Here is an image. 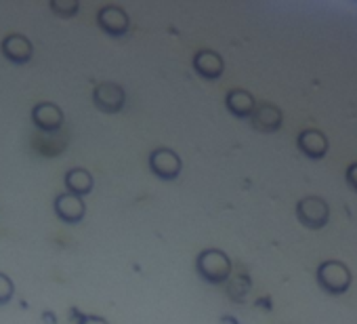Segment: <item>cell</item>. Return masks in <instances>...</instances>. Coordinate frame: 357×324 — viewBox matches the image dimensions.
I'll return each instance as SVG.
<instances>
[{
	"label": "cell",
	"mask_w": 357,
	"mask_h": 324,
	"mask_svg": "<svg viewBox=\"0 0 357 324\" xmlns=\"http://www.w3.org/2000/svg\"><path fill=\"white\" fill-rule=\"evenodd\" d=\"M196 267H198V274L211 282V284H221L229 278L231 274V261L229 257L219 251V249H208V251H202L198 255V261H196Z\"/></svg>",
	"instance_id": "6da1fadb"
},
{
	"label": "cell",
	"mask_w": 357,
	"mask_h": 324,
	"mask_svg": "<svg viewBox=\"0 0 357 324\" xmlns=\"http://www.w3.org/2000/svg\"><path fill=\"white\" fill-rule=\"evenodd\" d=\"M317 282L324 290L332 295H342L351 286V272L344 263L330 259L317 267Z\"/></svg>",
	"instance_id": "7a4b0ae2"
},
{
	"label": "cell",
	"mask_w": 357,
	"mask_h": 324,
	"mask_svg": "<svg viewBox=\"0 0 357 324\" xmlns=\"http://www.w3.org/2000/svg\"><path fill=\"white\" fill-rule=\"evenodd\" d=\"M296 217H298V221L305 228H309V230H321L328 223V219H330L328 202L324 198H317V196L303 198L296 205Z\"/></svg>",
	"instance_id": "3957f363"
},
{
	"label": "cell",
	"mask_w": 357,
	"mask_h": 324,
	"mask_svg": "<svg viewBox=\"0 0 357 324\" xmlns=\"http://www.w3.org/2000/svg\"><path fill=\"white\" fill-rule=\"evenodd\" d=\"M124 101H126V93L116 82H101L93 91V103H95V108L101 110V112H105V114L120 112L124 108Z\"/></svg>",
	"instance_id": "277c9868"
},
{
	"label": "cell",
	"mask_w": 357,
	"mask_h": 324,
	"mask_svg": "<svg viewBox=\"0 0 357 324\" xmlns=\"http://www.w3.org/2000/svg\"><path fill=\"white\" fill-rule=\"evenodd\" d=\"M149 169L155 177L164 182H172L181 173V158L172 149H155L149 156Z\"/></svg>",
	"instance_id": "5b68a950"
},
{
	"label": "cell",
	"mask_w": 357,
	"mask_h": 324,
	"mask_svg": "<svg viewBox=\"0 0 357 324\" xmlns=\"http://www.w3.org/2000/svg\"><path fill=\"white\" fill-rule=\"evenodd\" d=\"M97 24H99V28L105 34H109L114 38L124 36L128 32V28H130V20H128L126 11L120 9V7H116V5H107V7L99 9Z\"/></svg>",
	"instance_id": "8992f818"
},
{
	"label": "cell",
	"mask_w": 357,
	"mask_h": 324,
	"mask_svg": "<svg viewBox=\"0 0 357 324\" xmlns=\"http://www.w3.org/2000/svg\"><path fill=\"white\" fill-rule=\"evenodd\" d=\"M32 122L43 133H55L63 124V110L57 103L40 101L32 108Z\"/></svg>",
	"instance_id": "52a82bcc"
},
{
	"label": "cell",
	"mask_w": 357,
	"mask_h": 324,
	"mask_svg": "<svg viewBox=\"0 0 357 324\" xmlns=\"http://www.w3.org/2000/svg\"><path fill=\"white\" fill-rule=\"evenodd\" d=\"M5 59H9L15 66H26L34 57V47L28 36L24 34H9L5 36L3 45H0Z\"/></svg>",
	"instance_id": "ba28073f"
},
{
	"label": "cell",
	"mask_w": 357,
	"mask_h": 324,
	"mask_svg": "<svg viewBox=\"0 0 357 324\" xmlns=\"http://www.w3.org/2000/svg\"><path fill=\"white\" fill-rule=\"evenodd\" d=\"M53 209H55V215L63 223H80L84 219V213H86L84 200L76 194H70V192L59 194L53 202Z\"/></svg>",
	"instance_id": "9c48e42d"
},
{
	"label": "cell",
	"mask_w": 357,
	"mask_h": 324,
	"mask_svg": "<svg viewBox=\"0 0 357 324\" xmlns=\"http://www.w3.org/2000/svg\"><path fill=\"white\" fill-rule=\"evenodd\" d=\"M252 126L261 133H275L282 126V112L273 103H257V110L250 116Z\"/></svg>",
	"instance_id": "30bf717a"
},
{
	"label": "cell",
	"mask_w": 357,
	"mask_h": 324,
	"mask_svg": "<svg viewBox=\"0 0 357 324\" xmlns=\"http://www.w3.org/2000/svg\"><path fill=\"white\" fill-rule=\"evenodd\" d=\"M194 68H196V72H198L202 78H206V80H217V78L223 76L225 64H223V59H221L219 53L202 49V51H198V53L194 55Z\"/></svg>",
	"instance_id": "8fae6325"
},
{
	"label": "cell",
	"mask_w": 357,
	"mask_h": 324,
	"mask_svg": "<svg viewBox=\"0 0 357 324\" xmlns=\"http://www.w3.org/2000/svg\"><path fill=\"white\" fill-rule=\"evenodd\" d=\"M298 149H301L305 156H309V158H313V160H319V158H324L326 152H328V139H326V135L319 133V131H313V128L303 131V133L298 135Z\"/></svg>",
	"instance_id": "7c38bea8"
},
{
	"label": "cell",
	"mask_w": 357,
	"mask_h": 324,
	"mask_svg": "<svg viewBox=\"0 0 357 324\" xmlns=\"http://www.w3.org/2000/svg\"><path fill=\"white\" fill-rule=\"evenodd\" d=\"M225 105H227V110H229L234 116H238V118H250L252 112L257 110L255 97H252L248 91H244V89H234V91H229L227 97H225Z\"/></svg>",
	"instance_id": "4fadbf2b"
},
{
	"label": "cell",
	"mask_w": 357,
	"mask_h": 324,
	"mask_svg": "<svg viewBox=\"0 0 357 324\" xmlns=\"http://www.w3.org/2000/svg\"><path fill=\"white\" fill-rule=\"evenodd\" d=\"M63 184L70 194H76L80 198L93 192V175L86 169H70L63 177Z\"/></svg>",
	"instance_id": "5bb4252c"
},
{
	"label": "cell",
	"mask_w": 357,
	"mask_h": 324,
	"mask_svg": "<svg viewBox=\"0 0 357 324\" xmlns=\"http://www.w3.org/2000/svg\"><path fill=\"white\" fill-rule=\"evenodd\" d=\"M51 11L59 17H74L78 11H80V5L76 0H53L51 3Z\"/></svg>",
	"instance_id": "9a60e30c"
},
{
	"label": "cell",
	"mask_w": 357,
	"mask_h": 324,
	"mask_svg": "<svg viewBox=\"0 0 357 324\" xmlns=\"http://www.w3.org/2000/svg\"><path fill=\"white\" fill-rule=\"evenodd\" d=\"M15 295V284L13 280L5 274V272H0V305H7Z\"/></svg>",
	"instance_id": "2e32d148"
},
{
	"label": "cell",
	"mask_w": 357,
	"mask_h": 324,
	"mask_svg": "<svg viewBox=\"0 0 357 324\" xmlns=\"http://www.w3.org/2000/svg\"><path fill=\"white\" fill-rule=\"evenodd\" d=\"M347 184L357 192V162H353V165L347 169Z\"/></svg>",
	"instance_id": "e0dca14e"
},
{
	"label": "cell",
	"mask_w": 357,
	"mask_h": 324,
	"mask_svg": "<svg viewBox=\"0 0 357 324\" xmlns=\"http://www.w3.org/2000/svg\"><path fill=\"white\" fill-rule=\"evenodd\" d=\"M78 324H107V322L99 316H84Z\"/></svg>",
	"instance_id": "ac0fdd59"
}]
</instances>
